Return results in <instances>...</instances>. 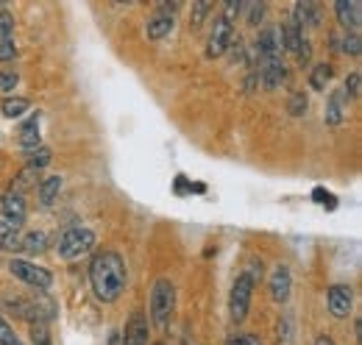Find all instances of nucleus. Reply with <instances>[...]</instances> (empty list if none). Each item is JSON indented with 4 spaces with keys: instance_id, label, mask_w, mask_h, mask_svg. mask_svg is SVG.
Wrapping results in <instances>:
<instances>
[{
    "instance_id": "cd10ccee",
    "label": "nucleus",
    "mask_w": 362,
    "mask_h": 345,
    "mask_svg": "<svg viewBox=\"0 0 362 345\" xmlns=\"http://www.w3.org/2000/svg\"><path fill=\"white\" fill-rule=\"evenodd\" d=\"M296 332H293V315L290 312H284L281 317H279V323H276V345H293V337Z\"/></svg>"
},
{
    "instance_id": "7c9ffc66",
    "label": "nucleus",
    "mask_w": 362,
    "mask_h": 345,
    "mask_svg": "<svg viewBox=\"0 0 362 345\" xmlns=\"http://www.w3.org/2000/svg\"><path fill=\"white\" fill-rule=\"evenodd\" d=\"M343 95H346V100H360V95H362V73L360 70H354V73L346 76Z\"/></svg>"
},
{
    "instance_id": "423d86ee",
    "label": "nucleus",
    "mask_w": 362,
    "mask_h": 345,
    "mask_svg": "<svg viewBox=\"0 0 362 345\" xmlns=\"http://www.w3.org/2000/svg\"><path fill=\"white\" fill-rule=\"evenodd\" d=\"M254 56H257L259 62H276V59L284 56V42H281V28H279V25H265V28L257 34Z\"/></svg>"
},
{
    "instance_id": "a18cd8bd",
    "label": "nucleus",
    "mask_w": 362,
    "mask_h": 345,
    "mask_svg": "<svg viewBox=\"0 0 362 345\" xmlns=\"http://www.w3.org/2000/svg\"><path fill=\"white\" fill-rule=\"evenodd\" d=\"M354 337H357V340H362V337H360V317L354 320Z\"/></svg>"
},
{
    "instance_id": "de8ad7c7",
    "label": "nucleus",
    "mask_w": 362,
    "mask_h": 345,
    "mask_svg": "<svg viewBox=\"0 0 362 345\" xmlns=\"http://www.w3.org/2000/svg\"><path fill=\"white\" fill-rule=\"evenodd\" d=\"M0 204H3V192H0Z\"/></svg>"
},
{
    "instance_id": "ea45409f",
    "label": "nucleus",
    "mask_w": 362,
    "mask_h": 345,
    "mask_svg": "<svg viewBox=\"0 0 362 345\" xmlns=\"http://www.w3.org/2000/svg\"><path fill=\"white\" fill-rule=\"evenodd\" d=\"M296 59H298V64H301V67H307V64L313 62V42H310V40H304V42H301L298 53H296Z\"/></svg>"
},
{
    "instance_id": "c85d7f7f",
    "label": "nucleus",
    "mask_w": 362,
    "mask_h": 345,
    "mask_svg": "<svg viewBox=\"0 0 362 345\" xmlns=\"http://www.w3.org/2000/svg\"><path fill=\"white\" fill-rule=\"evenodd\" d=\"M243 14H245V23H248L251 28H259V25H265L268 6H265V3H245Z\"/></svg>"
},
{
    "instance_id": "dca6fc26",
    "label": "nucleus",
    "mask_w": 362,
    "mask_h": 345,
    "mask_svg": "<svg viewBox=\"0 0 362 345\" xmlns=\"http://www.w3.org/2000/svg\"><path fill=\"white\" fill-rule=\"evenodd\" d=\"M346 117H349V100H346L343 89H332L329 98H326V115H323V120H326V126H340Z\"/></svg>"
},
{
    "instance_id": "58836bf2",
    "label": "nucleus",
    "mask_w": 362,
    "mask_h": 345,
    "mask_svg": "<svg viewBox=\"0 0 362 345\" xmlns=\"http://www.w3.org/2000/svg\"><path fill=\"white\" fill-rule=\"evenodd\" d=\"M226 345H262L257 334H228Z\"/></svg>"
},
{
    "instance_id": "2eb2a0df",
    "label": "nucleus",
    "mask_w": 362,
    "mask_h": 345,
    "mask_svg": "<svg viewBox=\"0 0 362 345\" xmlns=\"http://www.w3.org/2000/svg\"><path fill=\"white\" fill-rule=\"evenodd\" d=\"M173 14H168V11H153L148 20H145V37L151 40V42H159V40H165L170 31H173Z\"/></svg>"
},
{
    "instance_id": "39448f33",
    "label": "nucleus",
    "mask_w": 362,
    "mask_h": 345,
    "mask_svg": "<svg viewBox=\"0 0 362 345\" xmlns=\"http://www.w3.org/2000/svg\"><path fill=\"white\" fill-rule=\"evenodd\" d=\"M8 270H11L14 279H20L23 284H28V287H34V290H40V293H47L50 284H53L50 270L34 264V262H28V259H11V262H8Z\"/></svg>"
},
{
    "instance_id": "4c0bfd02",
    "label": "nucleus",
    "mask_w": 362,
    "mask_h": 345,
    "mask_svg": "<svg viewBox=\"0 0 362 345\" xmlns=\"http://www.w3.org/2000/svg\"><path fill=\"white\" fill-rule=\"evenodd\" d=\"M14 59H17L14 40H0V62H14Z\"/></svg>"
},
{
    "instance_id": "4be33fe9",
    "label": "nucleus",
    "mask_w": 362,
    "mask_h": 345,
    "mask_svg": "<svg viewBox=\"0 0 362 345\" xmlns=\"http://www.w3.org/2000/svg\"><path fill=\"white\" fill-rule=\"evenodd\" d=\"M332 78H334V67H332L329 62H320V64H315V67L310 70V89L326 92V86H329Z\"/></svg>"
},
{
    "instance_id": "9d476101",
    "label": "nucleus",
    "mask_w": 362,
    "mask_h": 345,
    "mask_svg": "<svg viewBox=\"0 0 362 345\" xmlns=\"http://www.w3.org/2000/svg\"><path fill=\"white\" fill-rule=\"evenodd\" d=\"M0 215H3V223H8L11 228H23L25 217H28V204H25V195H17V192H6L3 195V204H0Z\"/></svg>"
},
{
    "instance_id": "09e8293b",
    "label": "nucleus",
    "mask_w": 362,
    "mask_h": 345,
    "mask_svg": "<svg viewBox=\"0 0 362 345\" xmlns=\"http://www.w3.org/2000/svg\"><path fill=\"white\" fill-rule=\"evenodd\" d=\"M153 345H168V343H153Z\"/></svg>"
},
{
    "instance_id": "c03bdc74",
    "label": "nucleus",
    "mask_w": 362,
    "mask_h": 345,
    "mask_svg": "<svg viewBox=\"0 0 362 345\" xmlns=\"http://www.w3.org/2000/svg\"><path fill=\"white\" fill-rule=\"evenodd\" d=\"M313 345H334V340H332V334H326V332H323V334H317Z\"/></svg>"
},
{
    "instance_id": "20e7f679",
    "label": "nucleus",
    "mask_w": 362,
    "mask_h": 345,
    "mask_svg": "<svg viewBox=\"0 0 362 345\" xmlns=\"http://www.w3.org/2000/svg\"><path fill=\"white\" fill-rule=\"evenodd\" d=\"M254 290H257V284H254L245 273H240V276L234 279L231 293H228V317H231L234 326L245 323L248 309H251V298H254Z\"/></svg>"
},
{
    "instance_id": "7ed1b4c3",
    "label": "nucleus",
    "mask_w": 362,
    "mask_h": 345,
    "mask_svg": "<svg viewBox=\"0 0 362 345\" xmlns=\"http://www.w3.org/2000/svg\"><path fill=\"white\" fill-rule=\"evenodd\" d=\"M95 242H98V237H95L92 228H87V226H70V228L62 231L59 245H56V254H59V259H64V262H73V259L90 254L92 248H95Z\"/></svg>"
},
{
    "instance_id": "bb28decb",
    "label": "nucleus",
    "mask_w": 362,
    "mask_h": 345,
    "mask_svg": "<svg viewBox=\"0 0 362 345\" xmlns=\"http://www.w3.org/2000/svg\"><path fill=\"white\" fill-rule=\"evenodd\" d=\"M0 251H11V254L20 251V231L11 228V226L3 223V220H0Z\"/></svg>"
},
{
    "instance_id": "412c9836",
    "label": "nucleus",
    "mask_w": 362,
    "mask_h": 345,
    "mask_svg": "<svg viewBox=\"0 0 362 345\" xmlns=\"http://www.w3.org/2000/svg\"><path fill=\"white\" fill-rule=\"evenodd\" d=\"M47 234L45 231H25V234H20V251H25V254H42L47 251Z\"/></svg>"
},
{
    "instance_id": "1a4fd4ad",
    "label": "nucleus",
    "mask_w": 362,
    "mask_h": 345,
    "mask_svg": "<svg viewBox=\"0 0 362 345\" xmlns=\"http://www.w3.org/2000/svg\"><path fill=\"white\" fill-rule=\"evenodd\" d=\"M148 337H151V323H148V315L134 309L123 326V337H120V345H148Z\"/></svg>"
},
{
    "instance_id": "c9c22d12",
    "label": "nucleus",
    "mask_w": 362,
    "mask_h": 345,
    "mask_svg": "<svg viewBox=\"0 0 362 345\" xmlns=\"http://www.w3.org/2000/svg\"><path fill=\"white\" fill-rule=\"evenodd\" d=\"M20 84V73L17 70H0V92H14Z\"/></svg>"
},
{
    "instance_id": "72a5a7b5",
    "label": "nucleus",
    "mask_w": 362,
    "mask_h": 345,
    "mask_svg": "<svg viewBox=\"0 0 362 345\" xmlns=\"http://www.w3.org/2000/svg\"><path fill=\"white\" fill-rule=\"evenodd\" d=\"M31 345H53L47 323H31Z\"/></svg>"
},
{
    "instance_id": "393cba45",
    "label": "nucleus",
    "mask_w": 362,
    "mask_h": 345,
    "mask_svg": "<svg viewBox=\"0 0 362 345\" xmlns=\"http://www.w3.org/2000/svg\"><path fill=\"white\" fill-rule=\"evenodd\" d=\"M332 45H334V50H340V53H346V56H354V59L362 53L360 34H343V40H340V37H332Z\"/></svg>"
},
{
    "instance_id": "e433bc0d",
    "label": "nucleus",
    "mask_w": 362,
    "mask_h": 345,
    "mask_svg": "<svg viewBox=\"0 0 362 345\" xmlns=\"http://www.w3.org/2000/svg\"><path fill=\"white\" fill-rule=\"evenodd\" d=\"M0 345H23L20 343V337L14 334V329L0 317Z\"/></svg>"
},
{
    "instance_id": "f704fd0d",
    "label": "nucleus",
    "mask_w": 362,
    "mask_h": 345,
    "mask_svg": "<svg viewBox=\"0 0 362 345\" xmlns=\"http://www.w3.org/2000/svg\"><path fill=\"white\" fill-rule=\"evenodd\" d=\"M14 25H17V23H14V14L3 8V11H0V40H11V37H14Z\"/></svg>"
},
{
    "instance_id": "a19ab883",
    "label": "nucleus",
    "mask_w": 362,
    "mask_h": 345,
    "mask_svg": "<svg viewBox=\"0 0 362 345\" xmlns=\"http://www.w3.org/2000/svg\"><path fill=\"white\" fill-rule=\"evenodd\" d=\"M226 53H231V62H245V45H243V40H240V37L231 40Z\"/></svg>"
},
{
    "instance_id": "49530a36",
    "label": "nucleus",
    "mask_w": 362,
    "mask_h": 345,
    "mask_svg": "<svg viewBox=\"0 0 362 345\" xmlns=\"http://www.w3.org/2000/svg\"><path fill=\"white\" fill-rule=\"evenodd\" d=\"M3 8H6V6H3V3H0V11H3Z\"/></svg>"
},
{
    "instance_id": "ddd939ff",
    "label": "nucleus",
    "mask_w": 362,
    "mask_h": 345,
    "mask_svg": "<svg viewBox=\"0 0 362 345\" xmlns=\"http://www.w3.org/2000/svg\"><path fill=\"white\" fill-rule=\"evenodd\" d=\"M301 31L304 28H317L320 23H323V8H320V3L315 0H298L296 6H293V17H290Z\"/></svg>"
},
{
    "instance_id": "c756f323",
    "label": "nucleus",
    "mask_w": 362,
    "mask_h": 345,
    "mask_svg": "<svg viewBox=\"0 0 362 345\" xmlns=\"http://www.w3.org/2000/svg\"><path fill=\"white\" fill-rule=\"evenodd\" d=\"M209 11H212V3H209V0H198V3H192L189 28H192V31H201V25H204V20L209 17Z\"/></svg>"
},
{
    "instance_id": "aec40b11",
    "label": "nucleus",
    "mask_w": 362,
    "mask_h": 345,
    "mask_svg": "<svg viewBox=\"0 0 362 345\" xmlns=\"http://www.w3.org/2000/svg\"><path fill=\"white\" fill-rule=\"evenodd\" d=\"M62 187H64V178H62V175H47V178H42V181H40V189H37L40 204H42V206H53V201L59 198Z\"/></svg>"
},
{
    "instance_id": "37998d69",
    "label": "nucleus",
    "mask_w": 362,
    "mask_h": 345,
    "mask_svg": "<svg viewBox=\"0 0 362 345\" xmlns=\"http://www.w3.org/2000/svg\"><path fill=\"white\" fill-rule=\"evenodd\" d=\"M184 192H192V184H187V178L179 175L176 178V195H184Z\"/></svg>"
},
{
    "instance_id": "9b49d317",
    "label": "nucleus",
    "mask_w": 362,
    "mask_h": 345,
    "mask_svg": "<svg viewBox=\"0 0 362 345\" xmlns=\"http://www.w3.org/2000/svg\"><path fill=\"white\" fill-rule=\"evenodd\" d=\"M326 306L334 317H340V320L349 317L351 309H354V290L349 284H332L326 290Z\"/></svg>"
},
{
    "instance_id": "6ab92c4d",
    "label": "nucleus",
    "mask_w": 362,
    "mask_h": 345,
    "mask_svg": "<svg viewBox=\"0 0 362 345\" xmlns=\"http://www.w3.org/2000/svg\"><path fill=\"white\" fill-rule=\"evenodd\" d=\"M28 109H31V100L28 98H20V95H3V100H0V112L8 120H20Z\"/></svg>"
},
{
    "instance_id": "4468645a",
    "label": "nucleus",
    "mask_w": 362,
    "mask_h": 345,
    "mask_svg": "<svg viewBox=\"0 0 362 345\" xmlns=\"http://www.w3.org/2000/svg\"><path fill=\"white\" fill-rule=\"evenodd\" d=\"M293 296V273L287 264H276L271 273V298L276 303H287Z\"/></svg>"
},
{
    "instance_id": "f3484780",
    "label": "nucleus",
    "mask_w": 362,
    "mask_h": 345,
    "mask_svg": "<svg viewBox=\"0 0 362 345\" xmlns=\"http://www.w3.org/2000/svg\"><path fill=\"white\" fill-rule=\"evenodd\" d=\"M40 112L37 115H31L23 126H20V145H23V151H31V148H40L42 145V136H40Z\"/></svg>"
},
{
    "instance_id": "473e14b6",
    "label": "nucleus",
    "mask_w": 362,
    "mask_h": 345,
    "mask_svg": "<svg viewBox=\"0 0 362 345\" xmlns=\"http://www.w3.org/2000/svg\"><path fill=\"white\" fill-rule=\"evenodd\" d=\"M243 8H245V3H243V0H226V3H223V14H221V17H223L228 25L234 28V25H237V20L243 17Z\"/></svg>"
},
{
    "instance_id": "f257e3e1",
    "label": "nucleus",
    "mask_w": 362,
    "mask_h": 345,
    "mask_svg": "<svg viewBox=\"0 0 362 345\" xmlns=\"http://www.w3.org/2000/svg\"><path fill=\"white\" fill-rule=\"evenodd\" d=\"M129 281L126 259L115 248H100L90 262V287L100 303H115Z\"/></svg>"
},
{
    "instance_id": "79ce46f5",
    "label": "nucleus",
    "mask_w": 362,
    "mask_h": 345,
    "mask_svg": "<svg viewBox=\"0 0 362 345\" xmlns=\"http://www.w3.org/2000/svg\"><path fill=\"white\" fill-rule=\"evenodd\" d=\"M313 198H315V201H320L323 206H329V209H334V198H332V195H329V192H326L323 187H317L315 192H313Z\"/></svg>"
},
{
    "instance_id": "2f4dec72",
    "label": "nucleus",
    "mask_w": 362,
    "mask_h": 345,
    "mask_svg": "<svg viewBox=\"0 0 362 345\" xmlns=\"http://www.w3.org/2000/svg\"><path fill=\"white\" fill-rule=\"evenodd\" d=\"M243 273L254 281V284H259L262 279H265V264H262V259L259 257H248V262H245V267H243Z\"/></svg>"
},
{
    "instance_id": "f8f14e48",
    "label": "nucleus",
    "mask_w": 362,
    "mask_h": 345,
    "mask_svg": "<svg viewBox=\"0 0 362 345\" xmlns=\"http://www.w3.org/2000/svg\"><path fill=\"white\" fill-rule=\"evenodd\" d=\"M334 17L346 28V34H360L362 3L360 0H334Z\"/></svg>"
},
{
    "instance_id": "a211bd4d",
    "label": "nucleus",
    "mask_w": 362,
    "mask_h": 345,
    "mask_svg": "<svg viewBox=\"0 0 362 345\" xmlns=\"http://www.w3.org/2000/svg\"><path fill=\"white\" fill-rule=\"evenodd\" d=\"M279 28H281V42H284V53H298V47L301 42L307 40V34L293 23V20H287V23H279Z\"/></svg>"
},
{
    "instance_id": "a878e982",
    "label": "nucleus",
    "mask_w": 362,
    "mask_h": 345,
    "mask_svg": "<svg viewBox=\"0 0 362 345\" xmlns=\"http://www.w3.org/2000/svg\"><path fill=\"white\" fill-rule=\"evenodd\" d=\"M37 181H40V172L31 170V168H23V170L14 175V181H11V192L25 195V189L28 187H37Z\"/></svg>"
},
{
    "instance_id": "5701e85b",
    "label": "nucleus",
    "mask_w": 362,
    "mask_h": 345,
    "mask_svg": "<svg viewBox=\"0 0 362 345\" xmlns=\"http://www.w3.org/2000/svg\"><path fill=\"white\" fill-rule=\"evenodd\" d=\"M25 153V168H31V170H45L47 165L53 162V151L45 148V145H40V148H31V151H23Z\"/></svg>"
},
{
    "instance_id": "6e6552de",
    "label": "nucleus",
    "mask_w": 362,
    "mask_h": 345,
    "mask_svg": "<svg viewBox=\"0 0 362 345\" xmlns=\"http://www.w3.org/2000/svg\"><path fill=\"white\" fill-rule=\"evenodd\" d=\"M231 40H234V28L228 25L223 17H215L212 31H209V40H206V59H221V56H226Z\"/></svg>"
},
{
    "instance_id": "b1692460",
    "label": "nucleus",
    "mask_w": 362,
    "mask_h": 345,
    "mask_svg": "<svg viewBox=\"0 0 362 345\" xmlns=\"http://www.w3.org/2000/svg\"><path fill=\"white\" fill-rule=\"evenodd\" d=\"M310 109V95L304 89H293L290 98H287V115L290 117H304Z\"/></svg>"
},
{
    "instance_id": "0eeeda50",
    "label": "nucleus",
    "mask_w": 362,
    "mask_h": 345,
    "mask_svg": "<svg viewBox=\"0 0 362 345\" xmlns=\"http://www.w3.org/2000/svg\"><path fill=\"white\" fill-rule=\"evenodd\" d=\"M254 73H257V84L262 86L265 92L279 89L281 84H287V78H290V70H287V64L281 59H276V62H259Z\"/></svg>"
},
{
    "instance_id": "f03ea898",
    "label": "nucleus",
    "mask_w": 362,
    "mask_h": 345,
    "mask_svg": "<svg viewBox=\"0 0 362 345\" xmlns=\"http://www.w3.org/2000/svg\"><path fill=\"white\" fill-rule=\"evenodd\" d=\"M148 323H153L156 329H168L176 312V284L168 276H159L151 284V301H148Z\"/></svg>"
}]
</instances>
